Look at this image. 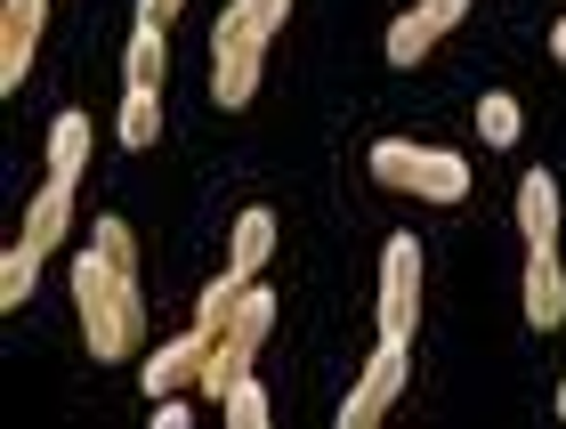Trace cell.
Here are the masks:
<instances>
[{"label":"cell","mask_w":566,"mask_h":429,"mask_svg":"<svg viewBox=\"0 0 566 429\" xmlns=\"http://www.w3.org/2000/svg\"><path fill=\"white\" fill-rule=\"evenodd\" d=\"M558 421H566V381H558Z\"/></svg>","instance_id":"obj_26"},{"label":"cell","mask_w":566,"mask_h":429,"mask_svg":"<svg viewBox=\"0 0 566 429\" xmlns=\"http://www.w3.org/2000/svg\"><path fill=\"white\" fill-rule=\"evenodd\" d=\"M41 260H49V251H33V243H17L9 260H0V308H24V300H33Z\"/></svg>","instance_id":"obj_16"},{"label":"cell","mask_w":566,"mask_h":429,"mask_svg":"<svg viewBox=\"0 0 566 429\" xmlns=\"http://www.w3.org/2000/svg\"><path fill=\"white\" fill-rule=\"evenodd\" d=\"M211 348H219V333H202V324H195V333H178L170 348H154V357H146V397H178V389H195Z\"/></svg>","instance_id":"obj_7"},{"label":"cell","mask_w":566,"mask_h":429,"mask_svg":"<svg viewBox=\"0 0 566 429\" xmlns=\"http://www.w3.org/2000/svg\"><path fill=\"white\" fill-rule=\"evenodd\" d=\"M163 73H170L163 24H138V33H130V90H163Z\"/></svg>","instance_id":"obj_15"},{"label":"cell","mask_w":566,"mask_h":429,"mask_svg":"<svg viewBox=\"0 0 566 429\" xmlns=\"http://www.w3.org/2000/svg\"><path fill=\"white\" fill-rule=\"evenodd\" d=\"M478 130L494 138V146H518V97H478Z\"/></svg>","instance_id":"obj_19"},{"label":"cell","mask_w":566,"mask_h":429,"mask_svg":"<svg viewBox=\"0 0 566 429\" xmlns=\"http://www.w3.org/2000/svg\"><path fill=\"white\" fill-rule=\"evenodd\" d=\"M243 9H251V24H268V33H275V24L292 17V0H243Z\"/></svg>","instance_id":"obj_22"},{"label":"cell","mask_w":566,"mask_h":429,"mask_svg":"<svg viewBox=\"0 0 566 429\" xmlns=\"http://www.w3.org/2000/svg\"><path fill=\"white\" fill-rule=\"evenodd\" d=\"M526 324L534 333H558L566 324V268H558V251H534L526 260Z\"/></svg>","instance_id":"obj_8"},{"label":"cell","mask_w":566,"mask_h":429,"mask_svg":"<svg viewBox=\"0 0 566 429\" xmlns=\"http://www.w3.org/2000/svg\"><path fill=\"white\" fill-rule=\"evenodd\" d=\"M170 17H178V0H138V24H163L170 33Z\"/></svg>","instance_id":"obj_24"},{"label":"cell","mask_w":566,"mask_h":429,"mask_svg":"<svg viewBox=\"0 0 566 429\" xmlns=\"http://www.w3.org/2000/svg\"><path fill=\"white\" fill-rule=\"evenodd\" d=\"M65 227H73V187H65V179H49V187H41V203H33V219H24V243H33V251H57V243H65Z\"/></svg>","instance_id":"obj_10"},{"label":"cell","mask_w":566,"mask_h":429,"mask_svg":"<svg viewBox=\"0 0 566 429\" xmlns=\"http://www.w3.org/2000/svg\"><path fill=\"white\" fill-rule=\"evenodd\" d=\"M41 17H49V0H0V90H17L24 73H33Z\"/></svg>","instance_id":"obj_6"},{"label":"cell","mask_w":566,"mask_h":429,"mask_svg":"<svg viewBox=\"0 0 566 429\" xmlns=\"http://www.w3.org/2000/svg\"><path fill=\"white\" fill-rule=\"evenodd\" d=\"M413 316H421V243L389 236V251H380V341H413Z\"/></svg>","instance_id":"obj_4"},{"label":"cell","mask_w":566,"mask_h":429,"mask_svg":"<svg viewBox=\"0 0 566 429\" xmlns=\"http://www.w3.org/2000/svg\"><path fill=\"white\" fill-rule=\"evenodd\" d=\"M90 243L106 251V260H114L122 275H130V260H138V236H130V219H114V211H106V219H97V236H90Z\"/></svg>","instance_id":"obj_20"},{"label":"cell","mask_w":566,"mask_h":429,"mask_svg":"<svg viewBox=\"0 0 566 429\" xmlns=\"http://www.w3.org/2000/svg\"><path fill=\"white\" fill-rule=\"evenodd\" d=\"M73 300H82L90 357H97V365H122V357H130V333H122V268H114L97 243L73 260Z\"/></svg>","instance_id":"obj_2"},{"label":"cell","mask_w":566,"mask_h":429,"mask_svg":"<svg viewBox=\"0 0 566 429\" xmlns=\"http://www.w3.org/2000/svg\"><path fill=\"white\" fill-rule=\"evenodd\" d=\"M114 138L130 146V155L163 138V90H130V97H122V122H114Z\"/></svg>","instance_id":"obj_13"},{"label":"cell","mask_w":566,"mask_h":429,"mask_svg":"<svg viewBox=\"0 0 566 429\" xmlns=\"http://www.w3.org/2000/svg\"><path fill=\"white\" fill-rule=\"evenodd\" d=\"M551 57H558V65H566V17H558V24H551Z\"/></svg>","instance_id":"obj_25"},{"label":"cell","mask_w":566,"mask_h":429,"mask_svg":"<svg viewBox=\"0 0 566 429\" xmlns=\"http://www.w3.org/2000/svg\"><path fill=\"white\" fill-rule=\"evenodd\" d=\"M154 429H187V397H163V406H154Z\"/></svg>","instance_id":"obj_23"},{"label":"cell","mask_w":566,"mask_h":429,"mask_svg":"<svg viewBox=\"0 0 566 429\" xmlns=\"http://www.w3.org/2000/svg\"><path fill=\"white\" fill-rule=\"evenodd\" d=\"M429 41H437V24H429L421 9H413V17H397V24H389V65H421V57H429Z\"/></svg>","instance_id":"obj_17"},{"label":"cell","mask_w":566,"mask_h":429,"mask_svg":"<svg viewBox=\"0 0 566 429\" xmlns=\"http://www.w3.org/2000/svg\"><path fill=\"white\" fill-rule=\"evenodd\" d=\"M260 57H268V24H251V9L235 0V9L219 17V33H211V90H219V106H251Z\"/></svg>","instance_id":"obj_3"},{"label":"cell","mask_w":566,"mask_h":429,"mask_svg":"<svg viewBox=\"0 0 566 429\" xmlns=\"http://www.w3.org/2000/svg\"><path fill=\"white\" fill-rule=\"evenodd\" d=\"M397 389H405V341H380L373 348V365H365V381H356V397L340 406V429H365L397 406Z\"/></svg>","instance_id":"obj_5"},{"label":"cell","mask_w":566,"mask_h":429,"mask_svg":"<svg viewBox=\"0 0 566 429\" xmlns=\"http://www.w3.org/2000/svg\"><path fill=\"white\" fill-rule=\"evenodd\" d=\"M219 414L235 421V429H268V389H260V381H251V373H243V381H235V389L219 397Z\"/></svg>","instance_id":"obj_18"},{"label":"cell","mask_w":566,"mask_h":429,"mask_svg":"<svg viewBox=\"0 0 566 429\" xmlns=\"http://www.w3.org/2000/svg\"><path fill=\"white\" fill-rule=\"evenodd\" d=\"M373 179L397 187V195H421V203H461V195H470V163L446 155V146L373 138Z\"/></svg>","instance_id":"obj_1"},{"label":"cell","mask_w":566,"mask_h":429,"mask_svg":"<svg viewBox=\"0 0 566 429\" xmlns=\"http://www.w3.org/2000/svg\"><path fill=\"white\" fill-rule=\"evenodd\" d=\"M251 284H260V275H243V268H227V275H219V284H211V292H202V308H195V324H202V333H227V316H235V308H243V292H251Z\"/></svg>","instance_id":"obj_14"},{"label":"cell","mask_w":566,"mask_h":429,"mask_svg":"<svg viewBox=\"0 0 566 429\" xmlns=\"http://www.w3.org/2000/svg\"><path fill=\"white\" fill-rule=\"evenodd\" d=\"M518 236H526V251H558V179H551V170H526V187H518Z\"/></svg>","instance_id":"obj_9"},{"label":"cell","mask_w":566,"mask_h":429,"mask_svg":"<svg viewBox=\"0 0 566 429\" xmlns=\"http://www.w3.org/2000/svg\"><path fill=\"white\" fill-rule=\"evenodd\" d=\"M268 251H275V211H243V219H235V236H227V268L260 275V268H268Z\"/></svg>","instance_id":"obj_11"},{"label":"cell","mask_w":566,"mask_h":429,"mask_svg":"<svg viewBox=\"0 0 566 429\" xmlns=\"http://www.w3.org/2000/svg\"><path fill=\"white\" fill-rule=\"evenodd\" d=\"M421 17L437 24V33H453V24H461V17H470V0H421Z\"/></svg>","instance_id":"obj_21"},{"label":"cell","mask_w":566,"mask_h":429,"mask_svg":"<svg viewBox=\"0 0 566 429\" xmlns=\"http://www.w3.org/2000/svg\"><path fill=\"white\" fill-rule=\"evenodd\" d=\"M90 163V114H57V130H49V179H82Z\"/></svg>","instance_id":"obj_12"}]
</instances>
